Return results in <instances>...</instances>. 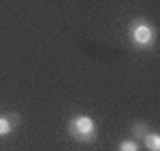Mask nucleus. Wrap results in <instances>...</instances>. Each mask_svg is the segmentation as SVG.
Returning a JSON list of instances; mask_svg holds the SVG:
<instances>
[{"label": "nucleus", "instance_id": "obj_1", "mask_svg": "<svg viewBox=\"0 0 160 151\" xmlns=\"http://www.w3.org/2000/svg\"><path fill=\"white\" fill-rule=\"evenodd\" d=\"M66 134L79 145H94L98 139V128H96V121L90 115L75 113L66 121Z\"/></svg>", "mask_w": 160, "mask_h": 151}, {"label": "nucleus", "instance_id": "obj_2", "mask_svg": "<svg viewBox=\"0 0 160 151\" xmlns=\"http://www.w3.org/2000/svg\"><path fill=\"white\" fill-rule=\"evenodd\" d=\"M126 34H128L130 43L137 49H152L156 45V38H158L154 24L143 19V17H135L130 24L126 26Z\"/></svg>", "mask_w": 160, "mask_h": 151}, {"label": "nucleus", "instance_id": "obj_3", "mask_svg": "<svg viewBox=\"0 0 160 151\" xmlns=\"http://www.w3.org/2000/svg\"><path fill=\"white\" fill-rule=\"evenodd\" d=\"M22 124V115L17 111H7L4 115H0V136H9L13 134Z\"/></svg>", "mask_w": 160, "mask_h": 151}, {"label": "nucleus", "instance_id": "obj_4", "mask_svg": "<svg viewBox=\"0 0 160 151\" xmlns=\"http://www.w3.org/2000/svg\"><path fill=\"white\" fill-rule=\"evenodd\" d=\"M149 132V126L145 124V121H135L132 126H130V134H132V140H137V143H141V140L148 136Z\"/></svg>", "mask_w": 160, "mask_h": 151}, {"label": "nucleus", "instance_id": "obj_5", "mask_svg": "<svg viewBox=\"0 0 160 151\" xmlns=\"http://www.w3.org/2000/svg\"><path fill=\"white\" fill-rule=\"evenodd\" d=\"M141 143H143V147L148 151H160V136L156 132H152V130L148 132V136L141 140Z\"/></svg>", "mask_w": 160, "mask_h": 151}, {"label": "nucleus", "instance_id": "obj_6", "mask_svg": "<svg viewBox=\"0 0 160 151\" xmlns=\"http://www.w3.org/2000/svg\"><path fill=\"white\" fill-rule=\"evenodd\" d=\"M118 151H141V145L132 139H124V140H120Z\"/></svg>", "mask_w": 160, "mask_h": 151}]
</instances>
